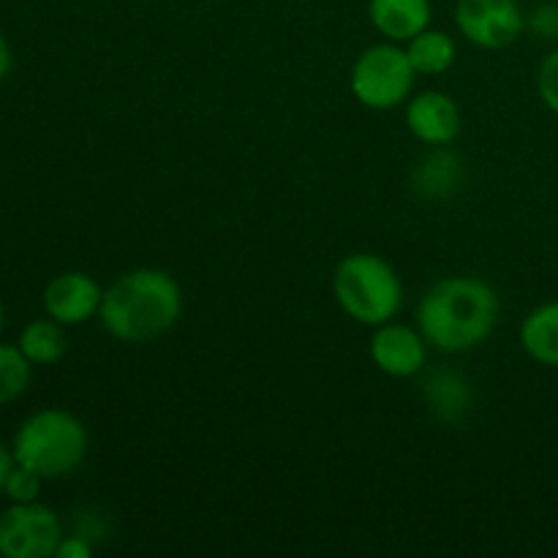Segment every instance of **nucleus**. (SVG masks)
<instances>
[{
	"label": "nucleus",
	"instance_id": "4468645a",
	"mask_svg": "<svg viewBox=\"0 0 558 558\" xmlns=\"http://www.w3.org/2000/svg\"><path fill=\"white\" fill-rule=\"evenodd\" d=\"M414 191L425 199H447L463 183L461 158L447 150H436L417 163L412 174Z\"/></svg>",
	"mask_w": 558,
	"mask_h": 558
},
{
	"label": "nucleus",
	"instance_id": "9b49d317",
	"mask_svg": "<svg viewBox=\"0 0 558 558\" xmlns=\"http://www.w3.org/2000/svg\"><path fill=\"white\" fill-rule=\"evenodd\" d=\"M430 0H368V20L387 41L407 44L430 27Z\"/></svg>",
	"mask_w": 558,
	"mask_h": 558
},
{
	"label": "nucleus",
	"instance_id": "20e7f679",
	"mask_svg": "<svg viewBox=\"0 0 558 558\" xmlns=\"http://www.w3.org/2000/svg\"><path fill=\"white\" fill-rule=\"evenodd\" d=\"M14 458L44 480H60L76 472L87 456V430L80 417L63 409H41L20 425Z\"/></svg>",
	"mask_w": 558,
	"mask_h": 558
},
{
	"label": "nucleus",
	"instance_id": "0eeeda50",
	"mask_svg": "<svg viewBox=\"0 0 558 558\" xmlns=\"http://www.w3.org/2000/svg\"><path fill=\"white\" fill-rule=\"evenodd\" d=\"M456 27L474 47L505 49L526 31V14L518 0H456Z\"/></svg>",
	"mask_w": 558,
	"mask_h": 558
},
{
	"label": "nucleus",
	"instance_id": "dca6fc26",
	"mask_svg": "<svg viewBox=\"0 0 558 558\" xmlns=\"http://www.w3.org/2000/svg\"><path fill=\"white\" fill-rule=\"evenodd\" d=\"M20 349L33 365H54L58 360H63L65 349H69V338L60 322L49 319H36L22 330L20 336Z\"/></svg>",
	"mask_w": 558,
	"mask_h": 558
},
{
	"label": "nucleus",
	"instance_id": "39448f33",
	"mask_svg": "<svg viewBox=\"0 0 558 558\" xmlns=\"http://www.w3.org/2000/svg\"><path fill=\"white\" fill-rule=\"evenodd\" d=\"M414 65L409 63L407 49L396 41L374 44L352 65V93L368 109H396L412 98Z\"/></svg>",
	"mask_w": 558,
	"mask_h": 558
},
{
	"label": "nucleus",
	"instance_id": "f03ea898",
	"mask_svg": "<svg viewBox=\"0 0 558 558\" xmlns=\"http://www.w3.org/2000/svg\"><path fill=\"white\" fill-rule=\"evenodd\" d=\"M183 314V289L172 272L158 267H136L123 272L104 292V330L125 343H147L172 330Z\"/></svg>",
	"mask_w": 558,
	"mask_h": 558
},
{
	"label": "nucleus",
	"instance_id": "f3484780",
	"mask_svg": "<svg viewBox=\"0 0 558 558\" xmlns=\"http://www.w3.org/2000/svg\"><path fill=\"white\" fill-rule=\"evenodd\" d=\"M31 365L20 347L0 343V407L25 396L31 387Z\"/></svg>",
	"mask_w": 558,
	"mask_h": 558
},
{
	"label": "nucleus",
	"instance_id": "2eb2a0df",
	"mask_svg": "<svg viewBox=\"0 0 558 558\" xmlns=\"http://www.w3.org/2000/svg\"><path fill=\"white\" fill-rule=\"evenodd\" d=\"M407 54H409V63L414 65L417 74L439 76L456 65L458 47H456V38H452L450 33L425 27V31L417 33L412 41H407Z\"/></svg>",
	"mask_w": 558,
	"mask_h": 558
},
{
	"label": "nucleus",
	"instance_id": "ddd939ff",
	"mask_svg": "<svg viewBox=\"0 0 558 558\" xmlns=\"http://www.w3.org/2000/svg\"><path fill=\"white\" fill-rule=\"evenodd\" d=\"M521 347L534 363L558 368V300L537 305L523 319Z\"/></svg>",
	"mask_w": 558,
	"mask_h": 558
},
{
	"label": "nucleus",
	"instance_id": "9d476101",
	"mask_svg": "<svg viewBox=\"0 0 558 558\" xmlns=\"http://www.w3.org/2000/svg\"><path fill=\"white\" fill-rule=\"evenodd\" d=\"M407 125L425 145L445 147L461 134V109L441 90L417 93L407 104Z\"/></svg>",
	"mask_w": 558,
	"mask_h": 558
},
{
	"label": "nucleus",
	"instance_id": "f8f14e48",
	"mask_svg": "<svg viewBox=\"0 0 558 558\" xmlns=\"http://www.w3.org/2000/svg\"><path fill=\"white\" fill-rule=\"evenodd\" d=\"M423 398L441 423H458L472 403V387L456 371L439 368L423 381Z\"/></svg>",
	"mask_w": 558,
	"mask_h": 558
},
{
	"label": "nucleus",
	"instance_id": "b1692460",
	"mask_svg": "<svg viewBox=\"0 0 558 558\" xmlns=\"http://www.w3.org/2000/svg\"><path fill=\"white\" fill-rule=\"evenodd\" d=\"M3 327H5V308L3 303H0V332H3Z\"/></svg>",
	"mask_w": 558,
	"mask_h": 558
},
{
	"label": "nucleus",
	"instance_id": "6e6552de",
	"mask_svg": "<svg viewBox=\"0 0 558 558\" xmlns=\"http://www.w3.org/2000/svg\"><path fill=\"white\" fill-rule=\"evenodd\" d=\"M371 357H374L376 368L381 374L409 379V376H417L425 368L428 341L414 327L387 322V325L376 327L374 338H371Z\"/></svg>",
	"mask_w": 558,
	"mask_h": 558
},
{
	"label": "nucleus",
	"instance_id": "1a4fd4ad",
	"mask_svg": "<svg viewBox=\"0 0 558 558\" xmlns=\"http://www.w3.org/2000/svg\"><path fill=\"white\" fill-rule=\"evenodd\" d=\"M104 289L87 272H63L44 289V311L63 327L82 325L98 316Z\"/></svg>",
	"mask_w": 558,
	"mask_h": 558
},
{
	"label": "nucleus",
	"instance_id": "4be33fe9",
	"mask_svg": "<svg viewBox=\"0 0 558 558\" xmlns=\"http://www.w3.org/2000/svg\"><path fill=\"white\" fill-rule=\"evenodd\" d=\"M14 466H16L14 452H9V447L0 445V488H3V485H5V480H9L11 469H14Z\"/></svg>",
	"mask_w": 558,
	"mask_h": 558
},
{
	"label": "nucleus",
	"instance_id": "6ab92c4d",
	"mask_svg": "<svg viewBox=\"0 0 558 558\" xmlns=\"http://www.w3.org/2000/svg\"><path fill=\"white\" fill-rule=\"evenodd\" d=\"M537 93L545 107L558 118V49L539 63L537 69Z\"/></svg>",
	"mask_w": 558,
	"mask_h": 558
},
{
	"label": "nucleus",
	"instance_id": "aec40b11",
	"mask_svg": "<svg viewBox=\"0 0 558 558\" xmlns=\"http://www.w3.org/2000/svg\"><path fill=\"white\" fill-rule=\"evenodd\" d=\"M539 38H558V3H543L526 22Z\"/></svg>",
	"mask_w": 558,
	"mask_h": 558
},
{
	"label": "nucleus",
	"instance_id": "412c9836",
	"mask_svg": "<svg viewBox=\"0 0 558 558\" xmlns=\"http://www.w3.org/2000/svg\"><path fill=\"white\" fill-rule=\"evenodd\" d=\"M58 558H90L93 556V545L87 543V537L76 534V537H63L60 539L58 550H54Z\"/></svg>",
	"mask_w": 558,
	"mask_h": 558
},
{
	"label": "nucleus",
	"instance_id": "f257e3e1",
	"mask_svg": "<svg viewBox=\"0 0 558 558\" xmlns=\"http://www.w3.org/2000/svg\"><path fill=\"white\" fill-rule=\"evenodd\" d=\"M499 294L477 276H450L436 281L417 305V330L428 347L445 354L483 347L499 322Z\"/></svg>",
	"mask_w": 558,
	"mask_h": 558
},
{
	"label": "nucleus",
	"instance_id": "5701e85b",
	"mask_svg": "<svg viewBox=\"0 0 558 558\" xmlns=\"http://www.w3.org/2000/svg\"><path fill=\"white\" fill-rule=\"evenodd\" d=\"M11 65H14V58H11V47H9V41L3 38V33H0V82L9 76Z\"/></svg>",
	"mask_w": 558,
	"mask_h": 558
},
{
	"label": "nucleus",
	"instance_id": "7ed1b4c3",
	"mask_svg": "<svg viewBox=\"0 0 558 558\" xmlns=\"http://www.w3.org/2000/svg\"><path fill=\"white\" fill-rule=\"evenodd\" d=\"M332 294L343 314L365 327L387 325L403 308V283L396 267L365 251L338 262L332 272Z\"/></svg>",
	"mask_w": 558,
	"mask_h": 558
},
{
	"label": "nucleus",
	"instance_id": "423d86ee",
	"mask_svg": "<svg viewBox=\"0 0 558 558\" xmlns=\"http://www.w3.org/2000/svg\"><path fill=\"white\" fill-rule=\"evenodd\" d=\"M63 539L60 518L38 501L14 505L0 515V556L49 558Z\"/></svg>",
	"mask_w": 558,
	"mask_h": 558
},
{
	"label": "nucleus",
	"instance_id": "a211bd4d",
	"mask_svg": "<svg viewBox=\"0 0 558 558\" xmlns=\"http://www.w3.org/2000/svg\"><path fill=\"white\" fill-rule=\"evenodd\" d=\"M41 480L44 477L38 472L16 463V466L11 469L9 480H5L3 490L9 494V499L14 501V505H27V501H36L38 494H41Z\"/></svg>",
	"mask_w": 558,
	"mask_h": 558
}]
</instances>
